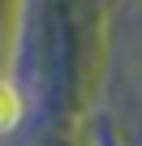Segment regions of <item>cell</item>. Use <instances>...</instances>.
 Here are the masks:
<instances>
[{"label":"cell","instance_id":"6da1fadb","mask_svg":"<svg viewBox=\"0 0 142 146\" xmlns=\"http://www.w3.org/2000/svg\"><path fill=\"white\" fill-rule=\"evenodd\" d=\"M17 116H22V99H17V90H13L9 82H0V133L13 129Z\"/></svg>","mask_w":142,"mask_h":146}]
</instances>
